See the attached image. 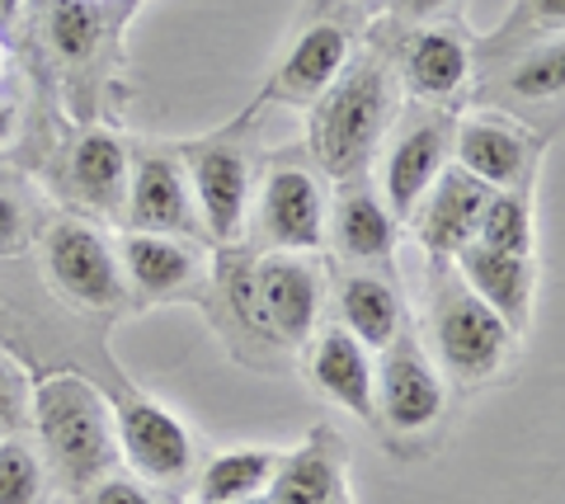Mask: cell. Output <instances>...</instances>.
<instances>
[{
  "label": "cell",
  "instance_id": "cell-1",
  "mask_svg": "<svg viewBox=\"0 0 565 504\" xmlns=\"http://www.w3.org/2000/svg\"><path fill=\"white\" fill-rule=\"evenodd\" d=\"M33 420H39V439L57 462L66 485H95L118 458L114 439V410L81 373L47 377L39 396H33Z\"/></svg>",
  "mask_w": 565,
  "mask_h": 504
},
{
  "label": "cell",
  "instance_id": "cell-2",
  "mask_svg": "<svg viewBox=\"0 0 565 504\" xmlns=\"http://www.w3.org/2000/svg\"><path fill=\"white\" fill-rule=\"evenodd\" d=\"M386 128V76L377 62H359L353 72H340L311 114V156L326 175L349 180L373 161Z\"/></svg>",
  "mask_w": 565,
  "mask_h": 504
},
{
  "label": "cell",
  "instance_id": "cell-3",
  "mask_svg": "<svg viewBox=\"0 0 565 504\" xmlns=\"http://www.w3.org/2000/svg\"><path fill=\"white\" fill-rule=\"evenodd\" d=\"M514 340H519L514 330L494 317L467 283H444L434 311V344L448 377L467 382V387L494 382L514 358Z\"/></svg>",
  "mask_w": 565,
  "mask_h": 504
},
{
  "label": "cell",
  "instance_id": "cell-4",
  "mask_svg": "<svg viewBox=\"0 0 565 504\" xmlns=\"http://www.w3.org/2000/svg\"><path fill=\"white\" fill-rule=\"evenodd\" d=\"M114 439L118 453L132 462L137 476L147 481H184L193 467V439L180 425V415H170L166 406L147 401V396H128L114 410Z\"/></svg>",
  "mask_w": 565,
  "mask_h": 504
},
{
  "label": "cell",
  "instance_id": "cell-5",
  "mask_svg": "<svg viewBox=\"0 0 565 504\" xmlns=\"http://www.w3.org/2000/svg\"><path fill=\"white\" fill-rule=\"evenodd\" d=\"M373 410H382V420L396 433H419L444 415V377L411 340L396 335L386 344L382 368L373 373Z\"/></svg>",
  "mask_w": 565,
  "mask_h": 504
},
{
  "label": "cell",
  "instance_id": "cell-6",
  "mask_svg": "<svg viewBox=\"0 0 565 504\" xmlns=\"http://www.w3.org/2000/svg\"><path fill=\"white\" fill-rule=\"evenodd\" d=\"M47 274L71 302L81 307H118L122 274L118 259L95 227L85 222H57L47 236Z\"/></svg>",
  "mask_w": 565,
  "mask_h": 504
},
{
  "label": "cell",
  "instance_id": "cell-7",
  "mask_svg": "<svg viewBox=\"0 0 565 504\" xmlns=\"http://www.w3.org/2000/svg\"><path fill=\"white\" fill-rule=\"evenodd\" d=\"M255 307L259 330L288 344H307L316 317H321V274L302 255L278 250L255 269Z\"/></svg>",
  "mask_w": 565,
  "mask_h": 504
},
{
  "label": "cell",
  "instance_id": "cell-8",
  "mask_svg": "<svg viewBox=\"0 0 565 504\" xmlns=\"http://www.w3.org/2000/svg\"><path fill=\"white\" fill-rule=\"evenodd\" d=\"M189 189L193 207L207 222L217 246H232L245 227V199H250V165L232 147H199L189 151Z\"/></svg>",
  "mask_w": 565,
  "mask_h": 504
},
{
  "label": "cell",
  "instance_id": "cell-9",
  "mask_svg": "<svg viewBox=\"0 0 565 504\" xmlns=\"http://www.w3.org/2000/svg\"><path fill=\"white\" fill-rule=\"evenodd\" d=\"M259 227L269 236L274 250H292L307 255L321 246L326 236V203H321V184L307 170L282 165L264 180V199H259Z\"/></svg>",
  "mask_w": 565,
  "mask_h": 504
},
{
  "label": "cell",
  "instance_id": "cell-10",
  "mask_svg": "<svg viewBox=\"0 0 565 504\" xmlns=\"http://www.w3.org/2000/svg\"><path fill=\"white\" fill-rule=\"evenodd\" d=\"M486 199H490V184L467 175L462 165L438 170L434 189L419 199L424 207H415V213H411L419 222L424 250H429V255H457L467 240H476V222H481Z\"/></svg>",
  "mask_w": 565,
  "mask_h": 504
},
{
  "label": "cell",
  "instance_id": "cell-11",
  "mask_svg": "<svg viewBox=\"0 0 565 504\" xmlns=\"http://www.w3.org/2000/svg\"><path fill=\"white\" fill-rule=\"evenodd\" d=\"M457 269H462V283L476 298L514 330V335H523L527 317H533V259L467 240V246L457 250Z\"/></svg>",
  "mask_w": 565,
  "mask_h": 504
},
{
  "label": "cell",
  "instance_id": "cell-12",
  "mask_svg": "<svg viewBox=\"0 0 565 504\" xmlns=\"http://www.w3.org/2000/svg\"><path fill=\"white\" fill-rule=\"evenodd\" d=\"M448 161V118H419L401 137L392 156H386V213L405 222L429 194L438 170Z\"/></svg>",
  "mask_w": 565,
  "mask_h": 504
},
{
  "label": "cell",
  "instance_id": "cell-13",
  "mask_svg": "<svg viewBox=\"0 0 565 504\" xmlns=\"http://www.w3.org/2000/svg\"><path fill=\"white\" fill-rule=\"evenodd\" d=\"M132 222L141 232H199V207H193L189 175L166 156H147L132 175Z\"/></svg>",
  "mask_w": 565,
  "mask_h": 504
},
{
  "label": "cell",
  "instance_id": "cell-14",
  "mask_svg": "<svg viewBox=\"0 0 565 504\" xmlns=\"http://www.w3.org/2000/svg\"><path fill=\"white\" fill-rule=\"evenodd\" d=\"M311 382L326 392L334 406H344L363 420H373V363H367V344H359L344 325H330L311 358Z\"/></svg>",
  "mask_w": 565,
  "mask_h": 504
},
{
  "label": "cell",
  "instance_id": "cell-15",
  "mask_svg": "<svg viewBox=\"0 0 565 504\" xmlns=\"http://www.w3.org/2000/svg\"><path fill=\"white\" fill-rule=\"evenodd\" d=\"M344 491V458L330 433H311L292 458H278L264 504H326Z\"/></svg>",
  "mask_w": 565,
  "mask_h": 504
},
{
  "label": "cell",
  "instance_id": "cell-16",
  "mask_svg": "<svg viewBox=\"0 0 565 504\" xmlns=\"http://www.w3.org/2000/svg\"><path fill=\"white\" fill-rule=\"evenodd\" d=\"M457 165L490 189H514L533 165V147L509 124H481L476 118L457 132Z\"/></svg>",
  "mask_w": 565,
  "mask_h": 504
},
{
  "label": "cell",
  "instance_id": "cell-17",
  "mask_svg": "<svg viewBox=\"0 0 565 504\" xmlns=\"http://www.w3.org/2000/svg\"><path fill=\"white\" fill-rule=\"evenodd\" d=\"M344 62H349V39H344V29H334V24H311L302 39L292 43L288 62H282V72H278V81H274V95L288 99V104H307V99H316L334 76L344 72Z\"/></svg>",
  "mask_w": 565,
  "mask_h": 504
},
{
  "label": "cell",
  "instance_id": "cell-18",
  "mask_svg": "<svg viewBox=\"0 0 565 504\" xmlns=\"http://www.w3.org/2000/svg\"><path fill=\"white\" fill-rule=\"evenodd\" d=\"M467 72H471V52L462 43V33H452V29H424L405 47V85L419 99L457 95L467 85Z\"/></svg>",
  "mask_w": 565,
  "mask_h": 504
},
{
  "label": "cell",
  "instance_id": "cell-19",
  "mask_svg": "<svg viewBox=\"0 0 565 504\" xmlns=\"http://www.w3.org/2000/svg\"><path fill=\"white\" fill-rule=\"evenodd\" d=\"M340 325L367 350H386L401 335V298L377 274H349L340 288Z\"/></svg>",
  "mask_w": 565,
  "mask_h": 504
},
{
  "label": "cell",
  "instance_id": "cell-20",
  "mask_svg": "<svg viewBox=\"0 0 565 504\" xmlns=\"http://www.w3.org/2000/svg\"><path fill=\"white\" fill-rule=\"evenodd\" d=\"M122 265L141 298H170L193 278V250L161 232H128L122 236Z\"/></svg>",
  "mask_w": 565,
  "mask_h": 504
},
{
  "label": "cell",
  "instance_id": "cell-21",
  "mask_svg": "<svg viewBox=\"0 0 565 504\" xmlns=\"http://www.w3.org/2000/svg\"><path fill=\"white\" fill-rule=\"evenodd\" d=\"M71 184H76V194L90 207L114 213L128 199V151H122L118 137L85 132L76 151H71Z\"/></svg>",
  "mask_w": 565,
  "mask_h": 504
},
{
  "label": "cell",
  "instance_id": "cell-22",
  "mask_svg": "<svg viewBox=\"0 0 565 504\" xmlns=\"http://www.w3.org/2000/svg\"><path fill=\"white\" fill-rule=\"evenodd\" d=\"M334 246H340V255L349 259H386L396 246V217L386 213V203L363 194V189H349V194L340 199V207H334Z\"/></svg>",
  "mask_w": 565,
  "mask_h": 504
},
{
  "label": "cell",
  "instance_id": "cell-23",
  "mask_svg": "<svg viewBox=\"0 0 565 504\" xmlns=\"http://www.w3.org/2000/svg\"><path fill=\"white\" fill-rule=\"evenodd\" d=\"M278 467L274 448H226L207 462V472L199 481V500L203 504H241V500H259L269 491V476Z\"/></svg>",
  "mask_w": 565,
  "mask_h": 504
},
{
  "label": "cell",
  "instance_id": "cell-24",
  "mask_svg": "<svg viewBox=\"0 0 565 504\" xmlns=\"http://www.w3.org/2000/svg\"><path fill=\"white\" fill-rule=\"evenodd\" d=\"M476 246L533 259V213H527V199L519 189H500V194L490 189L481 222H476Z\"/></svg>",
  "mask_w": 565,
  "mask_h": 504
},
{
  "label": "cell",
  "instance_id": "cell-25",
  "mask_svg": "<svg viewBox=\"0 0 565 504\" xmlns=\"http://www.w3.org/2000/svg\"><path fill=\"white\" fill-rule=\"evenodd\" d=\"M47 29H52V47H57L66 62H81V57H90L99 43V10L90 0H52Z\"/></svg>",
  "mask_w": 565,
  "mask_h": 504
},
{
  "label": "cell",
  "instance_id": "cell-26",
  "mask_svg": "<svg viewBox=\"0 0 565 504\" xmlns=\"http://www.w3.org/2000/svg\"><path fill=\"white\" fill-rule=\"evenodd\" d=\"M47 476L39 453L24 439L0 443V504H43Z\"/></svg>",
  "mask_w": 565,
  "mask_h": 504
},
{
  "label": "cell",
  "instance_id": "cell-27",
  "mask_svg": "<svg viewBox=\"0 0 565 504\" xmlns=\"http://www.w3.org/2000/svg\"><path fill=\"white\" fill-rule=\"evenodd\" d=\"M561 85H565V47L556 39L542 43L533 57L509 76V90H514L519 99H556Z\"/></svg>",
  "mask_w": 565,
  "mask_h": 504
},
{
  "label": "cell",
  "instance_id": "cell-28",
  "mask_svg": "<svg viewBox=\"0 0 565 504\" xmlns=\"http://www.w3.org/2000/svg\"><path fill=\"white\" fill-rule=\"evenodd\" d=\"M29 246V217L20 213V203L0 194V255H20Z\"/></svg>",
  "mask_w": 565,
  "mask_h": 504
},
{
  "label": "cell",
  "instance_id": "cell-29",
  "mask_svg": "<svg viewBox=\"0 0 565 504\" xmlns=\"http://www.w3.org/2000/svg\"><path fill=\"white\" fill-rule=\"evenodd\" d=\"M24 425V382L14 377V368L0 363V429H20Z\"/></svg>",
  "mask_w": 565,
  "mask_h": 504
},
{
  "label": "cell",
  "instance_id": "cell-30",
  "mask_svg": "<svg viewBox=\"0 0 565 504\" xmlns=\"http://www.w3.org/2000/svg\"><path fill=\"white\" fill-rule=\"evenodd\" d=\"M95 504H156L151 491H141L137 481H122V476H109V481H95Z\"/></svg>",
  "mask_w": 565,
  "mask_h": 504
},
{
  "label": "cell",
  "instance_id": "cell-31",
  "mask_svg": "<svg viewBox=\"0 0 565 504\" xmlns=\"http://www.w3.org/2000/svg\"><path fill=\"white\" fill-rule=\"evenodd\" d=\"M448 0H405V14H415V20H424V14H434V10H444Z\"/></svg>",
  "mask_w": 565,
  "mask_h": 504
},
{
  "label": "cell",
  "instance_id": "cell-32",
  "mask_svg": "<svg viewBox=\"0 0 565 504\" xmlns=\"http://www.w3.org/2000/svg\"><path fill=\"white\" fill-rule=\"evenodd\" d=\"M10 137H14V109H10L6 99H0V147H6Z\"/></svg>",
  "mask_w": 565,
  "mask_h": 504
},
{
  "label": "cell",
  "instance_id": "cell-33",
  "mask_svg": "<svg viewBox=\"0 0 565 504\" xmlns=\"http://www.w3.org/2000/svg\"><path fill=\"white\" fill-rule=\"evenodd\" d=\"M20 14V0H0V24H10Z\"/></svg>",
  "mask_w": 565,
  "mask_h": 504
},
{
  "label": "cell",
  "instance_id": "cell-34",
  "mask_svg": "<svg viewBox=\"0 0 565 504\" xmlns=\"http://www.w3.org/2000/svg\"><path fill=\"white\" fill-rule=\"evenodd\" d=\"M326 504H349V495H344V491H334V495H330Z\"/></svg>",
  "mask_w": 565,
  "mask_h": 504
},
{
  "label": "cell",
  "instance_id": "cell-35",
  "mask_svg": "<svg viewBox=\"0 0 565 504\" xmlns=\"http://www.w3.org/2000/svg\"><path fill=\"white\" fill-rule=\"evenodd\" d=\"M241 504H264V495H259V500H241Z\"/></svg>",
  "mask_w": 565,
  "mask_h": 504
}]
</instances>
